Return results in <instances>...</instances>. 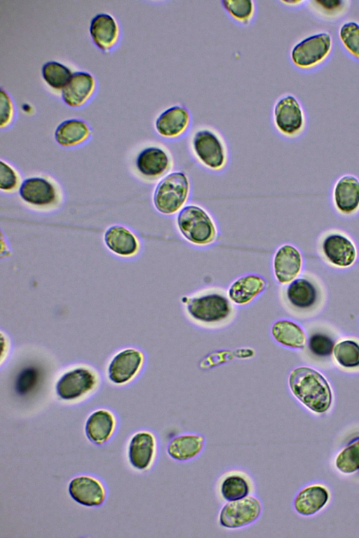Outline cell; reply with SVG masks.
Returning <instances> with one entry per match:
<instances>
[{
    "label": "cell",
    "mask_w": 359,
    "mask_h": 538,
    "mask_svg": "<svg viewBox=\"0 0 359 538\" xmlns=\"http://www.w3.org/2000/svg\"><path fill=\"white\" fill-rule=\"evenodd\" d=\"M184 311L193 324L208 329H220L231 323L235 305L226 291L218 287L201 289L182 298Z\"/></svg>",
    "instance_id": "1"
},
{
    "label": "cell",
    "mask_w": 359,
    "mask_h": 538,
    "mask_svg": "<svg viewBox=\"0 0 359 538\" xmlns=\"http://www.w3.org/2000/svg\"><path fill=\"white\" fill-rule=\"evenodd\" d=\"M18 195L24 207L40 214L55 213L65 202V193L61 183L47 173L39 172L25 177Z\"/></svg>",
    "instance_id": "2"
},
{
    "label": "cell",
    "mask_w": 359,
    "mask_h": 538,
    "mask_svg": "<svg viewBox=\"0 0 359 538\" xmlns=\"http://www.w3.org/2000/svg\"><path fill=\"white\" fill-rule=\"evenodd\" d=\"M287 384L294 398L309 410L322 414L330 408L333 401L331 387L317 370L305 366L296 367L290 371Z\"/></svg>",
    "instance_id": "3"
},
{
    "label": "cell",
    "mask_w": 359,
    "mask_h": 538,
    "mask_svg": "<svg viewBox=\"0 0 359 538\" xmlns=\"http://www.w3.org/2000/svg\"><path fill=\"white\" fill-rule=\"evenodd\" d=\"M189 149L195 161L212 173H220L229 162L226 140L215 128L202 125L194 129L189 137Z\"/></svg>",
    "instance_id": "4"
},
{
    "label": "cell",
    "mask_w": 359,
    "mask_h": 538,
    "mask_svg": "<svg viewBox=\"0 0 359 538\" xmlns=\"http://www.w3.org/2000/svg\"><path fill=\"white\" fill-rule=\"evenodd\" d=\"M175 225L180 236L191 245L208 247L219 237L217 223L212 214L196 203L187 204L175 217Z\"/></svg>",
    "instance_id": "5"
},
{
    "label": "cell",
    "mask_w": 359,
    "mask_h": 538,
    "mask_svg": "<svg viewBox=\"0 0 359 538\" xmlns=\"http://www.w3.org/2000/svg\"><path fill=\"white\" fill-rule=\"evenodd\" d=\"M191 183L183 171H171L155 185L151 202L160 214L170 216L178 214L191 197Z\"/></svg>",
    "instance_id": "6"
},
{
    "label": "cell",
    "mask_w": 359,
    "mask_h": 538,
    "mask_svg": "<svg viewBox=\"0 0 359 538\" xmlns=\"http://www.w3.org/2000/svg\"><path fill=\"white\" fill-rule=\"evenodd\" d=\"M316 249L323 260L337 269H348L358 258L356 240L350 233L339 228L323 230L316 239Z\"/></svg>",
    "instance_id": "7"
},
{
    "label": "cell",
    "mask_w": 359,
    "mask_h": 538,
    "mask_svg": "<svg viewBox=\"0 0 359 538\" xmlns=\"http://www.w3.org/2000/svg\"><path fill=\"white\" fill-rule=\"evenodd\" d=\"M173 165V157L166 146L160 144H151L137 152L130 172L133 177L139 181L153 184L170 172Z\"/></svg>",
    "instance_id": "8"
},
{
    "label": "cell",
    "mask_w": 359,
    "mask_h": 538,
    "mask_svg": "<svg viewBox=\"0 0 359 538\" xmlns=\"http://www.w3.org/2000/svg\"><path fill=\"white\" fill-rule=\"evenodd\" d=\"M98 384L96 371L88 365L78 364L68 367L58 376L55 392L62 401L76 402L93 392Z\"/></svg>",
    "instance_id": "9"
},
{
    "label": "cell",
    "mask_w": 359,
    "mask_h": 538,
    "mask_svg": "<svg viewBox=\"0 0 359 538\" xmlns=\"http://www.w3.org/2000/svg\"><path fill=\"white\" fill-rule=\"evenodd\" d=\"M271 123L276 132L285 139H295L304 134L306 116L296 96L287 93L276 100L271 111Z\"/></svg>",
    "instance_id": "10"
},
{
    "label": "cell",
    "mask_w": 359,
    "mask_h": 538,
    "mask_svg": "<svg viewBox=\"0 0 359 538\" xmlns=\"http://www.w3.org/2000/svg\"><path fill=\"white\" fill-rule=\"evenodd\" d=\"M264 511L262 499L253 494L241 499L223 503L217 514L218 526L227 531L243 530L255 524Z\"/></svg>",
    "instance_id": "11"
},
{
    "label": "cell",
    "mask_w": 359,
    "mask_h": 538,
    "mask_svg": "<svg viewBox=\"0 0 359 538\" xmlns=\"http://www.w3.org/2000/svg\"><path fill=\"white\" fill-rule=\"evenodd\" d=\"M332 48V35L327 32H320L295 43L290 50V60L297 69L310 71L327 60Z\"/></svg>",
    "instance_id": "12"
},
{
    "label": "cell",
    "mask_w": 359,
    "mask_h": 538,
    "mask_svg": "<svg viewBox=\"0 0 359 538\" xmlns=\"http://www.w3.org/2000/svg\"><path fill=\"white\" fill-rule=\"evenodd\" d=\"M256 481L252 473L242 467H229L217 476L214 491L221 503L243 499L256 494Z\"/></svg>",
    "instance_id": "13"
},
{
    "label": "cell",
    "mask_w": 359,
    "mask_h": 538,
    "mask_svg": "<svg viewBox=\"0 0 359 538\" xmlns=\"http://www.w3.org/2000/svg\"><path fill=\"white\" fill-rule=\"evenodd\" d=\"M330 203L340 218L351 219L359 215V177L351 173L338 177L330 191Z\"/></svg>",
    "instance_id": "14"
},
{
    "label": "cell",
    "mask_w": 359,
    "mask_h": 538,
    "mask_svg": "<svg viewBox=\"0 0 359 538\" xmlns=\"http://www.w3.org/2000/svg\"><path fill=\"white\" fill-rule=\"evenodd\" d=\"M144 362V354L140 349L135 347L122 348L115 352L107 363V378L114 385H126L140 374Z\"/></svg>",
    "instance_id": "15"
},
{
    "label": "cell",
    "mask_w": 359,
    "mask_h": 538,
    "mask_svg": "<svg viewBox=\"0 0 359 538\" xmlns=\"http://www.w3.org/2000/svg\"><path fill=\"white\" fill-rule=\"evenodd\" d=\"M102 241L110 254L124 260L136 258L142 249V241L137 233L122 223L109 226L103 233Z\"/></svg>",
    "instance_id": "16"
},
{
    "label": "cell",
    "mask_w": 359,
    "mask_h": 538,
    "mask_svg": "<svg viewBox=\"0 0 359 538\" xmlns=\"http://www.w3.org/2000/svg\"><path fill=\"white\" fill-rule=\"evenodd\" d=\"M192 125L189 109L181 104H175L161 111L154 121L156 134L168 141L178 140L185 136Z\"/></svg>",
    "instance_id": "17"
},
{
    "label": "cell",
    "mask_w": 359,
    "mask_h": 538,
    "mask_svg": "<svg viewBox=\"0 0 359 538\" xmlns=\"http://www.w3.org/2000/svg\"><path fill=\"white\" fill-rule=\"evenodd\" d=\"M304 257L301 250L292 243H284L275 251L271 262L272 273L276 281L287 285L301 274Z\"/></svg>",
    "instance_id": "18"
},
{
    "label": "cell",
    "mask_w": 359,
    "mask_h": 538,
    "mask_svg": "<svg viewBox=\"0 0 359 538\" xmlns=\"http://www.w3.org/2000/svg\"><path fill=\"white\" fill-rule=\"evenodd\" d=\"M158 450V437L153 432L139 431L133 435L128 445L129 462L138 471H148L154 466Z\"/></svg>",
    "instance_id": "19"
},
{
    "label": "cell",
    "mask_w": 359,
    "mask_h": 538,
    "mask_svg": "<svg viewBox=\"0 0 359 538\" xmlns=\"http://www.w3.org/2000/svg\"><path fill=\"white\" fill-rule=\"evenodd\" d=\"M206 448V438L199 432H184L172 437L166 446L168 456L177 463L197 460Z\"/></svg>",
    "instance_id": "20"
},
{
    "label": "cell",
    "mask_w": 359,
    "mask_h": 538,
    "mask_svg": "<svg viewBox=\"0 0 359 538\" xmlns=\"http://www.w3.org/2000/svg\"><path fill=\"white\" fill-rule=\"evenodd\" d=\"M319 288L316 279L309 275L298 277L286 285L283 297L287 304L296 310H308L318 302Z\"/></svg>",
    "instance_id": "21"
},
{
    "label": "cell",
    "mask_w": 359,
    "mask_h": 538,
    "mask_svg": "<svg viewBox=\"0 0 359 538\" xmlns=\"http://www.w3.org/2000/svg\"><path fill=\"white\" fill-rule=\"evenodd\" d=\"M267 281L262 275L248 273L239 276L229 286L226 293L233 304L247 305L266 289Z\"/></svg>",
    "instance_id": "22"
},
{
    "label": "cell",
    "mask_w": 359,
    "mask_h": 538,
    "mask_svg": "<svg viewBox=\"0 0 359 538\" xmlns=\"http://www.w3.org/2000/svg\"><path fill=\"white\" fill-rule=\"evenodd\" d=\"M71 497L86 506H97L105 499L106 491L102 483L90 476H79L72 478L68 486Z\"/></svg>",
    "instance_id": "23"
},
{
    "label": "cell",
    "mask_w": 359,
    "mask_h": 538,
    "mask_svg": "<svg viewBox=\"0 0 359 538\" xmlns=\"http://www.w3.org/2000/svg\"><path fill=\"white\" fill-rule=\"evenodd\" d=\"M89 32L95 46L104 53L110 52L120 38V28L116 20L107 13H99L93 18Z\"/></svg>",
    "instance_id": "24"
},
{
    "label": "cell",
    "mask_w": 359,
    "mask_h": 538,
    "mask_svg": "<svg viewBox=\"0 0 359 538\" xmlns=\"http://www.w3.org/2000/svg\"><path fill=\"white\" fill-rule=\"evenodd\" d=\"M95 89L96 81L93 75L86 71H76L62 90V99L68 106L80 108L90 100Z\"/></svg>",
    "instance_id": "25"
},
{
    "label": "cell",
    "mask_w": 359,
    "mask_h": 538,
    "mask_svg": "<svg viewBox=\"0 0 359 538\" xmlns=\"http://www.w3.org/2000/svg\"><path fill=\"white\" fill-rule=\"evenodd\" d=\"M92 135L88 124L81 119L72 118L60 123L54 132L56 143L63 148H75L86 143Z\"/></svg>",
    "instance_id": "26"
},
{
    "label": "cell",
    "mask_w": 359,
    "mask_h": 538,
    "mask_svg": "<svg viewBox=\"0 0 359 538\" xmlns=\"http://www.w3.org/2000/svg\"><path fill=\"white\" fill-rule=\"evenodd\" d=\"M329 499L330 492L326 487L310 485L298 492L293 500V507L299 515L309 516L321 510Z\"/></svg>",
    "instance_id": "27"
},
{
    "label": "cell",
    "mask_w": 359,
    "mask_h": 538,
    "mask_svg": "<svg viewBox=\"0 0 359 538\" xmlns=\"http://www.w3.org/2000/svg\"><path fill=\"white\" fill-rule=\"evenodd\" d=\"M116 418L109 410L101 408L93 411L88 418L85 431L88 439L96 443L107 441L116 428Z\"/></svg>",
    "instance_id": "28"
},
{
    "label": "cell",
    "mask_w": 359,
    "mask_h": 538,
    "mask_svg": "<svg viewBox=\"0 0 359 538\" xmlns=\"http://www.w3.org/2000/svg\"><path fill=\"white\" fill-rule=\"evenodd\" d=\"M273 339L279 345L291 349H303L306 344V335L302 326L286 319L274 322L271 328Z\"/></svg>",
    "instance_id": "29"
},
{
    "label": "cell",
    "mask_w": 359,
    "mask_h": 538,
    "mask_svg": "<svg viewBox=\"0 0 359 538\" xmlns=\"http://www.w3.org/2000/svg\"><path fill=\"white\" fill-rule=\"evenodd\" d=\"M221 4L229 18L241 26H249L255 19L257 4L254 1L224 0Z\"/></svg>",
    "instance_id": "30"
},
{
    "label": "cell",
    "mask_w": 359,
    "mask_h": 538,
    "mask_svg": "<svg viewBox=\"0 0 359 538\" xmlns=\"http://www.w3.org/2000/svg\"><path fill=\"white\" fill-rule=\"evenodd\" d=\"M332 356L336 363L344 369L359 368V343L353 339H343L334 347Z\"/></svg>",
    "instance_id": "31"
},
{
    "label": "cell",
    "mask_w": 359,
    "mask_h": 538,
    "mask_svg": "<svg viewBox=\"0 0 359 538\" xmlns=\"http://www.w3.org/2000/svg\"><path fill=\"white\" fill-rule=\"evenodd\" d=\"M72 74L67 66L56 61L46 62L41 69L43 81L50 88L56 90H62Z\"/></svg>",
    "instance_id": "32"
},
{
    "label": "cell",
    "mask_w": 359,
    "mask_h": 538,
    "mask_svg": "<svg viewBox=\"0 0 359 538\" xmlns=\"http://www.w3.org/2000/svg\"><path fill=\"white\" fill-rule=\"evenodd\" d=\"M337 469L343 474L359 471V435L351 439L335 459Z\"/></svg>",
    "instance_id": "33"
},
{
    "label": "cell",
    "mask_w": 359,
    "mask_h": 538,
    "mask_svg": "<svg viewBox=\"0 0 359 538\" xmlns=\"http://www.w3.org/2000/svg\"><path fill=\"white\" fill-rule=\"evenodd\" d=\"M23 177L21 172L11 162L0 160V191L2 194L10 196L18 193Z\"/></svg>",
    "instance_id": "34"
},
{
    "label": "cell",
    "mask_w": 359,
    "mask_h": 538,
    "mask_svg": "<svg viewBox=\"0 0 359 538\" xmlns=\"http://www.w3.org/2000/svg\"><path fill=\"white\" fill-rule=\"evenodd\" d=\"M338 37L344 50L359 61V23L353 20L345 22L339 28Z\"/></svg>",
    "instance_id": "35"
},
{
    "label": "cell",
    "mask_w": 359,
    "mask_h": 538,
    "mask_svg": "<svg viewBox=\"0 0 359 538\" xmlns=\"http://www.w3.org/2000/svg\"><path fill=\"white\" fill-rule=\"evenodd\" d=\"M310 8L325 20H335L346 12L349 2L341 0H315L308 2Z\"/></svg>",
    "instance_id": "36"
},
{
    "label": "cell",
    "mask_w": 359,
    "mask_h": 538,
    "mask_svg": "<svg viewBox=\"0 0 359 538\" xmlns=\"http://www.w3.org/2000/svg\"><path fill=\"white\" fill-rule=\"evenodd\" d=\"M33 363L25 365L16 377L15 388L20 395H27L39 385L41 378V370Z\"/></svg>",
    "instance_id": "37"
},
{
    "label": "cell",
    "mask_w": 359,
    "mask_h": 538,
    "mask_svg": "<svg viewBox=\"0 0 359 538\" xmlns=\"http://www.w3.org/2000/svg\"><path fill=\"white\" fill-rule=\"evenodd\" d=\"M306 343L309 352L318 358H327L332 355L335 345L333 338L322 332L312 333Z\"/></svg>",
    "instance_id": "38"
},
{
    "label": "cell",
    "mask_w": 359,
    "mask_h": 538,
    "mask_svg": "<svg viewBox=\"0 0 359 538\" xmlns=\"http://www.w3.org/2000/svg\"><path fill=\"white\" fill-rule=\"evenodd\" d=\"M15 117V107L9 94L3 89L0 91V127L8 128Z\"/></svg>",
    "instance_id": "39"
},
{
    "label": "cell",
    "mask_w": 359,
    "mask_h": 538,
    "mask_svg": "<svg viewBox=\"0 0 359 538\" xmlns=\"http://www.w3.org/2000/svg\"><path fill=\"white\" fill-rule=\"evenodd\" d=\"M280 3L286 7L294 8H298L304 5L306 3V1H302V0H292V1L283 0V1H280Z\"/></svg>",
    "instance_id": "40"
}]
</instances>
